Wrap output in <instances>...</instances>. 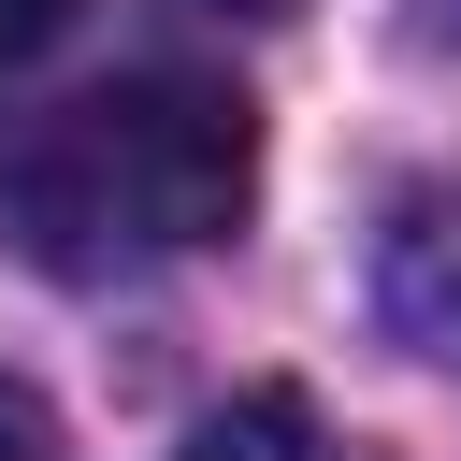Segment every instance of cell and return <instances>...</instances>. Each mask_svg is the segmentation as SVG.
I'll return each mask as SVG.
<instances>
[{"label": "cell", "mask_w": 461, "mask_h": 461, "mask_svg": "<svg viewBox=\"0 0 461 461\" xmlns=\"http://www.w3.org/2000/svg\"><path fill=\"white\" fill-rule=\"evenodd\" d=\"M259 202V115L216 72H130L58 101L14 158H0V245L101 288V274H158L230 245Z\"/></svg>", "instance_id": "obj_1"}, {"label": "cell", "mask_w": 461, "mask_h": 461, "mask_svg": "<svg viewBox=\"0 0 461 461\" xmlns=\"http://www.w3.org/2000/svg\"><path fill=\"white\" fill-rule=\"evenodd\" d=\"M375 317L418 360H461V173H403L375 202Z\"/></svg>", "instance_id": "obj_2"}, {"label": "cell", "mask_w": 461, "mask_h": 461, "mask_svg": "<svg viewBox=\"0 0 461 461\" xmlns=\"http://www.w3.org/2000/svg\"><path fill=\"white\" fill-rule=\"evenodd\" d=\"M173 461H389V447H360V432H331L303 389H245V403H216Z\"/></svg>", "instance_id": "obj_3"}, {"label": "cell", "mask_w": 461, "mask_h": 461, "mask_svg": "<svg viewBox=\"0 0 461 461\" xmlns=\"http://www.w3.org/2000/svg\"><path fill=\"white\" fill-rule=\"evenodd\" d=\"M0 461H58V418H43L29 375H0Z\"/></svg>", "instance_id": "obj_4"}, {"label": "cell", "mask_w": 461, "mask_h": 461, "mask_svg": "<svg viewBox=\"0 0 461 461\" xmlns=\"http://www.w3.org/2000/svg\"><path fill=\"white\" fill-rule=\"evenodd\" d=\"M58 29H72V0H0V72H14V58H43Z\"/></svg>", "instance_id": "obj_5"}, {"label": "cell", "mask_w": 461, "mask_h": 461, "mask_svg": "<svg viewBox=\"0 0 461 461\" xmlns=\"http://www.w3.org/2000/svg\"><path fill=\"white\" fill-rule=\"evenodd\" d=\"M216 14H288V0H216Z\"/></svg>", "instance_id": "obj_6"}]
</instances>
